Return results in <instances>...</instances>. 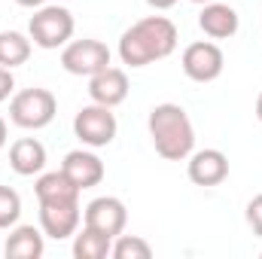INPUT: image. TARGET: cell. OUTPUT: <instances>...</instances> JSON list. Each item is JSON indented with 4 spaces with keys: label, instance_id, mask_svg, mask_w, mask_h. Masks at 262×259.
I'll list each match as a JSON object with an SVG mask.
<instances>
[{
    "label": "cell",
    "instance_id": "24",
    "mask_svg": "<svg viewBox=\"0 0 262 259\" xmlns=\"http://www.w3.org/2000/svg\"><path fill=\"white\" fill-rule=\"evenodd\" d=\"M18 6H28V9H37V6H43V3H49V0H15Z\"/></svg>",
    "mask_w": 262,
    "mask_h": 259
},
{
    "label": "cell",
    "instance_id": "6",
    "mask_svg": "<svg viewBox=\"0 0 262 259\" xmlns=\"http://www.w3.org/2000/svg\"><path fill=\"white\" fill-rule=\"evenodd\" d=\"M61 67L73 76H95L104 67H110V49L101 40H70L61 49Z\"/></svg>",
    "mask_w": 262,
    "mask_h": 259
},
{
    "label": "cell",
    "instance_id": "22",
    "mask_svg": "<svg viewBox=\"0 0 262 259\" xmlns=\"http://www.w3.org/2000/svg\"><path fill=\"white\" fill-rule=\"evenodd\" d=\"M15 92V76H12V70L9 67H0V104L3 101H9V95Z\"/></svg>",
    "mask_w": 262,
    "mask_h": 259
},
{
    "label": "cell",
    "instance_id": "13",
    "mask_svg": "<svg viewBox=\"0 0 262 259\" xmlns=\"http://www.w3.org/2000/svg\"><path fill=\"white\" fill-rule=\"evenodd\" d=\"M198 28H201L210 40H229V37H235V34H238L241 18H238V12H235L229 3L213 0V3H204V6H201Z\"/></svg>",
    "mask_w": 262,
    "mask_h": 259
},
{
    "label": "cell",
    "instance_id": "2",
    "mask_svg": "<svg viewBox=\"0 0 262 259\" xmlns=\"http://www.w3.org/2000/svg\"><path fill=\"white\" fill-rule=\"evenodd\" d=\"M146 128L152 137V146L168 162H186L195 149V128L189 113L180 104H156L149 110Z\"/></svg>",
    "mask_w": 262,
    "mask_h": 259
},
{
    "label": "cell",
    "instance_id": "3",
    "mask_svg": "<svg viewBox=\"0 0 262 259\" xmlns=\"http://www.w3.org/2000/svg\"><path fill=\"white\" fill-rule=\"evenodd\" d=\"M73 12L58 3H43L28 21V37L40 49H64L73 37Z\"/></svg>",
    "mask_w": 262,
    "mask_h": 259
},
{
    "label": "cell",
    "instance_id": "11",
    "mask_svg": "<svg viewBox=\"0 0 262 259\" xmlns=\"http://www.w3.org/2000/svg\"><path fill=\"white\" fill-rule=\"evenodd\" d=\"M128 73L122 67H104L101 73L89 76V98L104 107H119L128 98Z\"/></svg>",
    "mask_w": 262,
    "mask_h": 259
},
{
    "label": "cell",
    "instance_id": "20",
    "mask_svg": "<svg viewBox=\"0 0 262 259\" xmlns=\"http://www.w3.org/2000/svg\"><path fill=\"white\" fill-rule=\"evenodd\" d=\"M21 217V195L12 186H0V229H12Z\"/></svg>",
    "mask_w": 262,
    "mask_h": 259
},
{
    "label": "cell",
    "instance_id": "27",
    "mask_svg": "<svg viewBox=\"0 0 262 259\" xmlns=\"http://www.w3.org/2000/svg\"><path fill=\"white\" fill-rule=\"evenodd\" d=\"M189 3H201L204 6V3H213V0H189Z\"/></svg>",
    "mask_w": 262,
    "mask_h": 259
},
{
    "label": "cell",
    "instance_id": "29",
    "mask_svg": "<svg viewBox=\"0 0 262 259\" xmlns=\"http://www.w3.org/2000/svg\"><path fill=\"white\" fill-rule=\"evenodd\" d=\"M259 256H262V250H259Z\"/></svg>",
    "mask_w": 262,
    "mask_h": 259
},
{
    "label": "cell",
    "instance_id": "18",
    "mask_svg": "<svg viewBox=\"0 0 262 259\" xmlns=\"http://www.w3.org/2000/svg\"><path fill=\"white\" fill-rule=\"evenodd\" d=\"M31 37L18 34V31H0V67H21L31 58Z\"/></svg>",
    "mask_w": 262,
    "mask_h": 259
},
{
    "label": "cell",
    "instance_id": "28",
    "mask_svg": "<svg viewBox=\"0 0 262 259\" xmlns=\"http://www.w3.org/2000/svg\"><path fill=\"white\" fill-rule=\"evenodd\" d=\"M0 250H3V244H0Z\"/></svg>",
    "mask_w": 262,
    "mask_h": 259
},
{
    "label": "cell",
    "instance_id": "19",
    "mask_svg": "<svg viewBox=\"0 0 262 259\" xmlns=\"http://www.w3.org/2000/svg\"><path fill=\"white\" fill-rule=\"evenodd\" d=\"M110 256L113 259H149L152 256V247L140 235H116L113 247H110Z\"/></svg>",
    "mask_w": 262,
    "mask_h": 259
},
{
    "label": "cell",
    "instance_id": "4",
    "mask_svg": "<svg viewBox=\"0 0 262 259\" xmlns=\"http://www.w3.org/2000/svg\"><path fill=\"white\" fill-rule=\"evenodd\" d=\"M58 113V101L49 89H21L9 101V119L12 125L25 131H40L46 128Z\"/></svg>",
    "mask_w": 262,
    "mask_h": 259
},
{
    "label": "cell",
    "instance_id": "14",
    "mask_svg": "<svg viewBox=\"0 0 262 259\" xmlns=\"http://www.w3.org/2000/svg\"><path fill=\"white\" fill-rule=\"evenodd\" d=\"M9 168L18 177L43 174V168H46V146L37 137H18L9 146Z\"/></svg>",
    "mask_w": 262,
    "mask_h": 259
},
{
    "label": "cell",
    "instance_id": "5",
    "mask_svg": "<svg viewBox=\"0 0 262 259\" xmlns=\"http://www.w3.org/2000/svg\"><path fill=\"white\" fill-rule=\"evenodd\" d=\"M116 131H119V122L113 116V107H104V104L92 101L89 107H82L73 116V134L79 137L82 146H92V149L110 146L116 140Z\"/></svg>",
    "mask_w": 262,
    "mask_h": 259
},
{
    "label": "cell",
    "instance_id": "9",
    "mask_svg": "<svg viewBox=\"0 0 262 259\" xmlns=\"http://www.w3.org/2000/svg\"><path fill=\"white\" fill-rule=\"evenodd\" d=\"M79 220H82L79 201H46V204H40V229L46 238L64 241L70 235H76Z\"/></svg>",
    "mask_w": 262,
    "mask_h": 259
},
{
    "label": "cell",
    "instance_id": "21",
    "mask_svg": "<svg viewBox=\"0 0 262 259\" xmlns=\"http://www.w3.org/2000/svg\"><path fill=\"white\" fill-rule=\"evenodd\" d=\"M247 226L253 229V235H259L262 238V192L259 195H253L250 198V204H247Z\"/></svg>",
    "mask_w": 262,
    "mask_h": 259
},
{
    "label": "cell",
    "instance_id": "12",
    "mask_svg": "<svg viewBox=\"0 0 262 259\" xmlns=\"http://www.w3.org/2000/svg\"><path fill=\"white\" fill-rule=\"evenodd\" d=\"M61 171L67 174V180L82 192L92 189L104 180V162L92 153V149H70L61 162Z\"/></svg>",
    "mask_w": 262,
    "mask_h": 259
},
{
    "label": "cell",
    "instance_id": "10",
    "mask_svg": "<svg viewBox=\"0 0 262 259\" xmlns=\"http://www.w3.org/2000/svg\"><path fill=\"white\" fill-rule=\"evenodd\" d=\"M186 174L195 186H220L229 177V159L223 149H192V156L186 159Z\"/></svg>",
    "mask_w": 262,
    "mask_h": 259
},
{
    "label": "cell",
    "instance_id": "7",
    "mask_svg": "<svg viewBox=\"0 0 262 259\" xmlns=\"http://www.w3.org/2000/svg\"><path fill=\"white\" fill-rule=\"evenodd\" d=\"M183 73L192 79V82H213L220 79L223 67H226V58H223V49L210 40H198V43H189L183 49Z\"/></svg>",
    "mask_w": 262,
    "mask_h": 259
},
{
    "label": "cell",
    "instance_id": "23",
    "mask_svg": "<svg viewBox=\"0 0 262 259\" xmlns=\"http://www.w3.org/2000/svg\"><path fill=\"white\" fill-rule=\"evenodd\" d=\"M146 3H149L152 9H159V12H162V9H171V6H177V0H146Z\"/></svg>",
    "mask_w": 262,
    "mask_h": 259
},
{
    "label": "cell",
    "instance_id": "17",
    "mask_svg": "<svg viewBox=\"0 0 262 259\" xmlns=\"http://www.w3.org/2000/svg\"><path fill=\"white\" fill-rule=\"evenodd\" d=\"M110 247H113V238L98 232V229H76L73 235V256L76 259H107L110 256Z\"/></svg>",
    "mask_w": 262,
    "mask_h": 259
},
{
    "label": "cell",
    "instance_id": "26",
    "mask_svg": "<svg viewBox=\"0 0 262 259\" xmlns=\"http://www.w3.org/2000/svg\"><path fill=\"white\" fill-rule=\"evenodd\" d=\"M256 119L262 122V92H259V98H256Z\"/></svg>",
    "mask_w": 262,
    "mask_h": 259
},
{
    "label": "cell",
    "instance_id": "15",
    "mask_svg": "<svg viewBox=\"0 0 262 259\" xmlns=\"http://www.w3.org/2000/svg\"><path fill=\"white\" fill-rule=\"evenodd\" d=\"M43 229L37 226H12L9 229V238L3 241V253L6 259H40L46 250V241H43Z\"/></svg>",
    "mask_w": 262,
    "mask_h": 259
},
{
    "label": "cell",
    "instance_id": "8",
    "mask_svg": "<svg viewBox=\"0 0 262 259\" xmlns=\"http://www.w3.org/2000/svg\"><path fill=\"white\" fill-rule=\"evenodd\" d=\"M125 223H128V210L122 204V198L116 195H101V198H92L82 210V226L89 229H98L110 238L122 235L125 232Z\"/></svg>",
    "mask_w": 262,
    "mask_h": 259
},
{
    "label": "cell",
    "instance_id": "16",
    "mask_svg": "<svg viewBox=\"0 0 262 259\" xmlns=\"http://www.w3.org/2000/svg\"><path fill=\"white\" fill-rule=\"evenodd\" d=\"M34 192H37V201H40V204H46V201H79V189L67 180V174L61 168H58V171L37 174Z\"/></svg>",
    "mask_w": 262,
    "mask_h": 259
},
{
    "label": "cell",
    "instance_id": "25",
    "mask_svg": "<svg viewBox=\"0 0 262 259\" xmlns=\"http://www.w3.org/2000/svg\"><path fill=\"white\" fill-rule=\"evenodd\" d=\"M6 146V122H3V116H0V149Z\"/></svg>",
    "mask_w": 262,
    "mask_h": 259
},
{
    "label": "cell",
    "instance_id": "1",
    "mask_svg": "<svg viewBox=\"0 0 262 259\" xmlns=\"http://www.w3.org/2000/svg\"><path fill=\"white\" fill-rule=\"evenodd\" d=\"M177 49V25L165 15H146L119 37V58L128 67H146Z\"/></svg>",
    "mask_w": 262,
    "mask_h": 259
}]
</instances>
